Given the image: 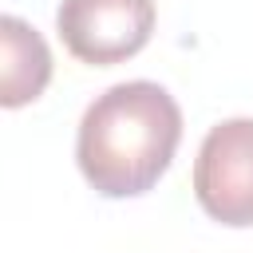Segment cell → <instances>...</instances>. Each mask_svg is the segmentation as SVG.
<instances>
[{"instance_id":"6da1fadb","label":"cell","mask_w":253,"mask_h":253,"mask_svg":"<svg viewBox=\"0 0 253 253\" xmlns=\"http://www.w3.org/2000/svg\"><path fill=\"white\" fill-rule=\"evenodd\" d=\"M178 142L182 111L174 95L150 79H130L83 111L75 158L103 198H134L166 174Z\"/></svg>"},{"instance_id":"3957f363","label":"cell","mask_w":253,"mask_h":253,"mask_svg":"<svg viewBox=\"0 0 253 253\" xmlns=\"http://www.w3.org/2000/svg\"><path fill=\"white\" fill-rule=\"evenodd\" d=\"M198 206L221 225H253V119L217 123L194 162Z\"/></svg>"},{"instance_id":"7a4b0ae2","label":"cell","mask_w":253,"mask_h":253,"mask_svg":"<svg viewBox=\"0 0 253 253\" xmlns=\"http://www.w3.org/2000/svg\"><path fill=\"white\" fill-rule=\"evenodd\" d=\"M55 28L75 59L111 67L146 47L154 32V0H63Z\"/></svg>"},{"instance_id":"277c9868","label":"cell","mask_w":253,"mask_h":253,"mask_svg":"<svg viewBox=\"0 0 253 253\" xmlns=\"http://www.w3.org/2000/svg\"><path fill=\"white\" fill-rule=\"evenodd\" d=\"M0 103L4 107H24L32 99L43 95L47 79H51V51L43 43V36L24 24L20 16H4L0 20Z\"/></svg>"}]
</instances>
